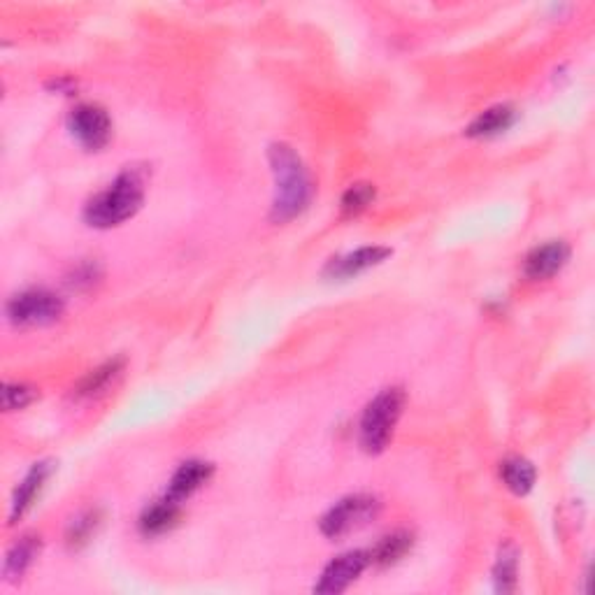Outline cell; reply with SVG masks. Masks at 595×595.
Segmentation results:
<instances>
[{
    "mask_svg": "<svg viewBox=\"0 0 595 595\" xmlns=\"http://www.w3.org/2000/svg\"><path fill=\"white\" fill-rule=\"evenodd\" d=\"M268 161L275 175V200H272V221L296 219L312 200V182L296 149L286 142H275L268 149Z\"/></svg>",
    "mask_w": 595,
    "mask_h": 595,
    "instance_id": "obj_1",
    "label": "cell"
},
{
    "mask_svg": "<svg viewBox=\"0 0 595 595\" xmlns=\"http://www.w3.org/2000/svg\"><path fill=\"white\" fill-rule=\"evenodd\" d=\"M142 203H145V179L140 170L128 168L105 191L86 203L84 219L93 228H114L135 217Z\"/></svg>",
    "mask_w": 595,
    "mask_h": 595,
    "instance_id": "obj_2",
    "label": "cell"
},
{
    "mask_svg": "<svg viewBox=\"0 0 595 595\" xmlns=\"http://www.w3.org/2000/svg\"><path fill=\"white\" fill-rule=\"evenodd\" d=\"M403 407L405 391L398 389V386L384 389L370 400L361 417V426H358L361 447L368 451V454H379V451L389 447L393 430H396L400 414H403Z\"/></svg>",
    "mask_w": 595,
    "mask_h": 595,
    "instance_id": "obj_3",
    "label": "cell"
},
{
    "mask_svg": "<svg viewBox=\"0 0 595 595\" xmlns=\"http://www.w3.org/2000/svg\"><path fill=\"white\" fill-rule=\"evenodd\" d=\"M66 305L49 289H26L7 300V319L14 326H47L61 317Z\"/></svg>",
    "mask_w": 595,
    "mask_h": 595,
    "instance_id": "obj_4",
    "label": "cell"
},
{
    "mask_svg": "<svg viewBox=\"0 0 595 595\" xmlns=\"http://www.w3.org/2000/svg\"><path fill=\"white\" fill-rule=\"evenodd\" d=\"M379 507H382V503L375 496H365V493L342 498L340 503H335L324 514V519H321V533L331 537V540H338V537L349 535L351 530L368 526L379 514Z\"/></svg>",
    "mask_w": 595,
    "mask_h": 595,
    "instance_id": "obj_5",
    "label": "cell"
},
{
    "mask_svg": "<svg viewBox=\"0 0 595 595\" xmlns=\"http://www.w3.org/2000/svg\"><path fill=\"white\" fill-rule=\"evenodd\" d=\"M68 128L73 133V138L80 142L89 152H98L103 149L112 138V121L110 114L105 112V107L96 103L77 105L68 117Z\"/></svg>",
    "mask_w": 595,
    "mask_h": 595,
    "instance_id": "obj_6",
    "label": "cell"
},
{
    "mask_svg": "<svg viewBox=\"0 0 595 595\" xmlns=\"http://www.w3.org/2000/svg\"><path fill=\"white\" fill-rule=\"evenodd\" d=\"M370 561V551L365 549H356V551H347L326 565V570L321 572V579L314 586V591L324 593V595H333V593H342L347 591L351 584L356 582L358 577L363 575L365 568H368Z\"/></svg>",
    "mask_w": 595,
    "mask_h": 595,
    "instance_id": "obj_7",
    "label": "cell"
},
{
    "mask_svg": "<svg viewBox=\"0 0 595 595\" xmlns=\"http://www.w3.org/2000/svg\"><path fill=\"white\" fill-rule=\"evenodd\" d=\"M570 261V247L561 240L547 242V245L535 247L523 261V275L528 279H549L556 272H561Z\"/></svg>",
    "mask_w": 595,
    "mask_h": 595,
    "instance_id": "obj_8",
    "label": "cell"
},
{
    "mask_svg": "<svg viewBox=\"0 0 595 595\" xmlns=\"http://www.w3.org/2000/svg\"><path fill=\"white\" fill-rule=\"evenodd\" d=\"M214 475V465L205 461H186L177 468L172 475L166 498L175 500V503H184L186 498H191L200 486H205Z\"/></svg>",
    "mask_w": 595,
    "mask_h": 595,
    "instance_id": "obj_9",
    "label": "cell"
},
{
    "mask_svg": "<svg viewBox=\"0 0 595 595\" xmlns=\"http://www.w3.org/2000/svg\"><path fill=\"white\" fill-rule=\"evenodd\" d=\"M389 256H391L389 247H379V245L361 247V249H356V252L344 254L340 258H335V261H331L326 275L333 279L356 277V275H361V272L375 268V265H379V263H384Z\"/></svg>",
    "mask_w": 595,
    "mask_h": 595,
    "instance_id": "obj_10",
    "label": "cell"
},
{
    "mask_svg": "<svg viewBox=\"0 0 595 595\" xmlns=\"http://www.w3.org/2000/svg\"><path fill=\"white\" fill-rule=\"evenodd\" d=\"M49 475H52V463H49V461L35 463L33 468L26 472L24 482H21L17 486V491H14L12 510H10V523H17L21 516L31 510V505L35 503V498L40 496L42 486H45Z\"/></svg>",
    "mask_w": 595,
    "mask_h": 595,
    "instance_id": "obj_11",
    "label": "cell"
},
{
    "mask_svg": "<svg viewBox=\"0 0 595 595\" xmlns=\"http://www.w3.org/2000/svg\"><path fill=\"white\" fill-rule=\"evenodd\" d=\"M516 121V110L512 105H493L484 110L472 124L465 128L468 138H496V135L510 131Z\"/></svg>",
    "mask_w": 595,
    "mask_h": 595,
    "instance_id": "obj_12",
    "label": "cell"
},
{
    "mask_svg": "<svg viewBox=\"0 0 595 595\" xmlns=\"http://www.w3.org/2000/svg\"><path fill=\"white\" fill-rule=\"evenodd\" d=\"M179 516H182V503H175V500L163 496L142 512L140 530L145 535H161L172 526H177Z\"/></svg>",
    "mask_w": 595,
    "mask_h": 595,
    "instance_id": "obj_13",
    "label": "cell"
},
{
    "mask_svg": "<svg viewBox=\"0 0 595 595\" xmlns=\"http://www.w3.org/2000/svg\"><path fill=\"white\" fill-rule=\"evenodd\" d=\"M500 477H503L505 486L514 493V496H528L535 486L537 472H535V465L526 461V458L512 456L500 463Z\"/></svg>",
    "mask_w": 595,
    "mask_h": 595,
    "instance_id": "obj_14",
    "label": "cell"
},
{
    "mask_svg": "<svg viewBox=\"0 0 595 595\" xmlns=\"http://www.w3.org/2000/svg\"><path fill=\"white\" fill-rule=\"evenodd\" d=\"M412 544H414L412 533H407V530H396V533L384 535L382 540H379L375 547L370 549V561L386 568V565L398 563L400 558H405L407 554H410Z\"/></svg>",
    "mask_w": 595,
    "mask_h": 595,
    "instance_id": "obj_15",
    "label": "cell"
},
{
    "mask_svg": "<svg viewBox=\"0 0 595 595\" xmlns=\"http://www.w3.org/2000/svg\"><path fill=\"white\" fill-rule=\"evenodd\" d=\"M40 547H42L40 537L35 535H24L19 542H14L5 558V575L7 577L24 575V572L33 565L35 558H38Z\"/></svg>",
    "mask_w": 595,
    "mask_h": 595,
    "instance_id": "obj_16",
    "label": "cell"
},
{
    "mask_svg": "<svg viewBox=\"0 0 595 595\" xmlns=\"http://www.w3.org/2000/svg\"><path fill=\"white\" fill-rule=\"evenodd\" d=\"M124 370V358H112V361H107L100 365V368L91 370L89 375H86L80 384H77L75 389V396L77 398H93L98 396V393H103L110 382L119 377V372Z\"/></svg>",
    "mask_w": 595,
    "mask_h": 595,
    "instance_id": "obj_17",
    "label": "cell"
},
{
    "mask_svg": "<svg viewBox=\"0 0 595 595\" xmlns=\"http://www.w3.org/2000/svg\"><path fill=\"white\" fill-rule=\"evenodd\" d=\"M516 577H519V551L512 542H505L493 565V582L500 593H512L516 591Z\"/></svg>",
    "mask_w": 595,
    "mask_h": 595,
    "instance_id": "obj_18",
    "label": "cell"
},
{
    "mask_svg": "<svg viewBox=\"0 0 595 595\" xmlns=\"http://www.w3.org/2000/svg\"><path fill=\"white\" fill-rule=\"evenodd\" d=\"M375 196H377V191L372 184H368V182L351 184L342 196V212L349 214V217H356V214L368 210V207L372 205V200H375Z\"/></svg>",
    "mask_w": 595,
    "mask_h": 595,
    "instance_id": "obj_19",
    "label": "cell"
},
{
    "mask_svg": "<svg viewBox=\"0 0 595 595\" xmlns=\"http://www.w3.org/2000/svg\"><path fill=\"white\" fill-rule=\"evenodd\" d=\"M98 526H100V514L98 512H84V514H80L77 516V519L70 523V528H68V544L70 547H84L86 542L91 540L93 535H96V530H98Z\"/></svg>",
    "mask_w": 595,
    "mask_h": 595,
    "instance_id": "obj_20",
    "label": "cell"
},
{
    "mask_svg": "<svg viewBox=\"0 0 595 595\" xmlns=\"http://www.w3.org/2000/svg\"><path fill=\"white\" fill-rule=\"evenodd\" d=\"M38 391L28 384H5L3 389V407L5 412H14V410H24L26 405H31Z\"/></svg>",
    "mask_w": 595,
    "mask_h": 595,
    "instance_id": "obj_21",
    "label": "cell"
}]
</instances>
